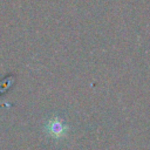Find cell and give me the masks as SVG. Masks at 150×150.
<instances>
[{
	"mask_svg": "<svg viewBox=\"0 0 150 150\" xmlns=\"http://www.w3.org/2000/svg\"><path fill=\"white\" fill-rule=\"evenodd\" d=\"M48 132L54 137H60L64 134V127L59 121H52L48 125Z\"/></svg>",
	"mask_w": 150,
	"mask_h": 150,
	"instance_id": "cell-1",
	"label": "cell"
}]
</instances>
